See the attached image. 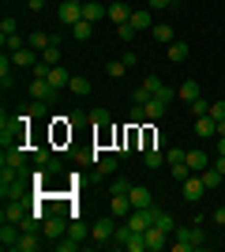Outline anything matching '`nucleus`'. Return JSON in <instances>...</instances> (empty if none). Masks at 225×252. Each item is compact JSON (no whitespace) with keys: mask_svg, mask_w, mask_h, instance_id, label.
<instances>
[{"mask_svg":"<svg viewBox=\"0 0 225 252\" xmlns=\"http://www.w3.org/2000/svg\"><path fill=\"white\" fill-rule=\"evenodd\" d=\"M173 237H176V241H173V249H176V252H195V249H203V241H206L203 230H195V226H192V230H188V226H180Z\"/></svg>","mask_w":225,"mask_h":252,"instance_id":"obj_1","label":"nucleus"},{"mask_svg":"<svg viewBox=\"0 0 225 252\" xmlns=\"http://www.w3.org/2000/svg\"><path fill=\"white\" fill-rule=\"evenodd\" d=\"M56 15H60L64 27H75V23L83 19V0H64V4L56 8Z\"/></svg>","mask_w":225,"mask_h":252,"instance_id":"obj_2","label":"nucleus"},{"mask_svg":"<svg viewBox=\"0 0 225 252\" xmlns=\"http://www.w3.org/2000/svg\"><path fill=\"white\" fill-rule=\"evenodd\" d=\"M19 237H23V226H19V222H4V230H0V249H4V252L19 249Z\"/></svg>","mask_w":225,"mask_h":252,"instance_id":"obj_3","label":"nucleus"},{"mask_svg":"<svg viewBox=\"0 0 225 252\" xmlns=\"http://www.w3.org/2000/svg\"><path fill=\"white\" fill-rule=\"evenodd\" d=\"M180 192H184V200H188V203H195V200H203L206 185H203V177H199V173H192V177L180 185Z\"/></svg>","mask_w":225,"mask_h":252,"instance_id":"obj_4","label":"nucleus"},{"mask_svg":"<svg viewBox=\"0 0 225 252\" xmlns=\"http://www.w3.org/2000/svg\"><path fill=\"white\" fill-rule=\"evenodd\" d=\"M113 233H117V226H113V219H98L94 226H90V237H94L98 245H109V241H113Z\"/></svg>","mask_w":225,"mask_h":252,"instance_id":"obj_5","label":"nucleus"},{"mask_svg":"<svg viewBox=\"0 0 225 252\" xmlns=\"http://www.w3.org/2000/svg\"><path fill=\"white\" fill-rule=\"evenodd\" d=\"M165 245H169V230H161L158 222H154V226L147 230V252H161Z\"/></svg>","mask_w":225,"mask_h":252,"instance_id":"obj_6","label":"nucleus"},{"mask_svg":"<svg viewBox=\"0 0 225 252\" xmlns=\"http://www.w3.org/2000/svg\"><path fill=\"white\" fill-rule=\"evenodd\" d=\"M38 61H42V53H38V49H30V45H23V49H15V53H11V64H19V68H34Z\"/></svg>","mask_w":225,"mask_h":252,"instance_id":"obj_7","label":"nucleus"},{"mask_svg":"<svg viewBox=\"0 0 225 252\" xmlns=\"http://www.w3.org/2000/svg\"><path fill=\"white\" fill-rule=\"evenodd\" d=\"M195 136H199V139H214L218 136V121L210 113H206V117H195Z\"/></svg>","mask_w":225,"mask_h":252,"instance_id":"obj_8","label":"nucleus"},{"mask_svg":"<svg viewBox=\"0 0 225 252\" xmlns=\"http://www.w3.org/2000/svg\"><path fill=\"white\" fill-rule=\"evenodd\" d=\"M131 211H135V207H131L128 196H113V203H109V215H113V219H128Z\"/></svg>","mask_w":225,"mask_h":252,"instance_id":"obj_9","label":"nucleus"},{"mask_svg":"<svg viewBox=\"0 0 225 252\" xmlns=\"http://www.w3.org/2000/svg\"><path fill=\"white\" fill-rule=\"evenodd\" d=\"M109 15V8H101V4H94V0H83V19H90L98 27V23Z\"/></svg>","mask_w":225,"mask_h":252,"instance_id":"obj_10","label":"nucleus"},{"mask_svg":"<svg viewBox=\"0 0 225 252\" xmlns=\"http://www.w3.org/2000/svg\"><path fill=\"white\" fill-rule=\"evenodd\" d=\"M42 233H45V237H64L68 226H64V219H60V215H53V219L42 222Z\"/></svg>","mask_w":225,"mask_h":252,"instance_id":"obj_11","label":"nucleus"},{"mask_svg":"<svg viewBox=\"0 0 225 252\" xmlns=\"http://www.w3.org/2000/svg\"><path fill=\"white\" fill-rule=\"evenodd\" d=\"M26 45L30 49H38V53H45L49 45H56V38H49L45 31H30V38H26Z\"/></svg>","mask_w":225,"mask_h":252,"instance_id":"obj_12","label":"nucleus"},{"mask_svg":"<svg viewBox=\"0 0 225 252\" xmlns=\"http://www.w3.org/2000/svg\"><path fill=\"white\" fill-rule=\"evenodd\" d=\"M131 27H135V31H150V27H154V15H150V8H139V11H131Z\"/></svg>","mask_w":225,"mask_h":252,"instance_id":"obj_13","label":"nucleus"},{"mask_svg":"<svg viewBox=\"0 0 225 252\" xmlns=\"http://www.w3.org/2000/svg\"><path fill=\"white\" fill-rule=\"evenodd\" d=\"M56 91H53V83L49 79H34L30 83V98H38V102H45V98H53Z\"/></svg>","mask_w":225,"mask_h":252,"instance_id":"obj_14","label":"nucleus"},{"mask_svg":"<svg viewBox=\"0 0 225 252\" xmlns=\"http://www.w3.org/2000/svg\"><path fill=\"white\" fill-rule=\"evenodd\" d=\"M109 19H113V23H128L131 19V8L124 4V0H113V4H109Z\"/></svg>","mask_w":225,"mask_h":252,"instance_id":"obj_15","label":"nucleus"},{"mask_svg":"<svg viewBox=\"0 0 225 252\" xmlns=\"http://www.w3.org/2000/svg\"><path fill=\"white\" fill-rule=\"evenodd\" d=\"M26 215H30V211L23 207L19 200H11L8 207H4V222H23V219H26Z\"/></svg>","mask_w":225,"mask_h":252,"instance_id":"obj_16","label":"nucleus"},{"mask_svg":"<svg viewBox=\"0 0 225 252\" xmlns=\"http://www.w3.org/2000/svg\"><path fill=\"white\" fill-rule=\"evenodd\" d=\"M23 158H26V147H4V166L23 169Z\"/></svg>","mask_w":225,"mask_h":252,"instance_id":"obj_17","label":"nucleus"},{"mask_svg":"<svg viewBox=\"0 0 225 252\" xmlns=\"http://www.w3.org/2000/svg\"><path fill=\"white\" fill-rule=\"evenodd\" d=\"M150 34H154V42H161V45L176 42V38H173V27H169V23H154V27H150Z\"/></svg>","mask_w":225,"mask_h":252,"instance_id":"obj_18","label":"nucleus"},{"mask_svg":"<svg viewBox=\"0 0 225 252\" xmlns=\"http://www.w3.org/2000/svg\"><path fill=\"white\" fill-rule=\"evenodd\" d=\"M68 31H72V38H75V42H86V38L94 34V23H90V19H79L75 27H68Z\"/></svg>","mask_w":225,"mask_h":252,"instance_id":"obj_19","label":"nucleus"},{"mask_svg":"<svg viewBox=\"0 0 225 252\" xmlns=\"http://www.w3.org/2000/svg\"><path fill=\"white\" fill-rule=\"evenodd\" d=\"M45 79L53 83V91H64V87L72 83V79H68V72L60 68V64H56V68H49V75H45Z\"/></svg>","mask_w":225,"mask_h":252,"instance_id":"obj_20","label":"nucleus"},{"mask_svg":"<svg viewBox=\"0 0 225 252\" xmlns=\"http://www.w3.org/2000/svg\"><path fill=\"white\" fill-rule=\"evenodd\" d=\"M188 166H192V173H203V169L210 166L206 151H188Z\"/></svg>","mask_w":225,"mask_h":252,"instance_id":"obj_21","label":"nucleus"},{"mask_svg":"<svg viewBox=\"0 0 225 252\" xmlns=\"http://www.w3.org/2000/svg\"><path fill=\"white\" fill-rule=\"evenodd\" d=\"M176 94H180V98H184V102L192 105V102H195V98H199V83H195V79H184V83H180V87H176Z\"/></svg>","mask_w":225,"mask_h":252,"instance_id":"obj_22","label":"nucleus"},{"mask_svg":"<svg viewBox=\"0 0 225 252\" xmlns=\"http://www.w3.org/2000/svg\"><path fill=\"white\" fill-rule=\"evenodd\" d=\"M117 158H120V155H105V158H98V162H94L98 173H101V177H113V173H117Z\"/></svg>","mask_w":225,"mask_h":252,"instance_id":"obj_23","label":"nucleus"},{"mask_svg":"<svg viewBox=\"0 0 225 252\" xmlns=\"http://www.w3.org/2000/svg\"><path fill=\"white\" fill-rule=\"evenodd\" d=\"M165 105L169 102H161V98H150L143 109H147V121H161V113H165Z\"/></svg>","mask_w":225,"mask_h":252,"instance_id":"obj_24","label":"nucleus"},{"mask_svg":"<svg viewBox=\"0 0 225 252\" xmlns=\"http://www.w3.org/2000/svg\"><path fill=\"white\" fill-rule=\"evenodd\" d=\"M128 200H131V207H150V189H143V185H135Z\"/></svg>","mask_w":225,"mask_h":252,"instance_id":"obj_25","label":"nucleus"},{"mask_svg":"<svg viewBox=\"0 0 225 252\" xmlns=\"http://www.w3.org/2000/svg\"><path fill=\"white\" fill-rule=\"evenodd\" d=\"M143 162H147V169H158L161 162H165V151H161V147H147V155H143Z\"/></svg>","mask_w":225,"mask_h":252,"instance_id":"obj_26","label":"nucleus"},{"mask_svg":"<svg viewBox=\"0 0 225 252\" xmlns=\"http://www.w3.org/2000/svg\"><path fill=\"white\" fill-rule=\"evenodd\" d=\"M199 177H203V185H206V192H210V189H218V185H222V181H225V177H222V173H218V169H214V166H206V169H203V173H199Z\"/></svg>","mask_w":225,"mask_h":252,"instance_id":"obj_27","label":"nucleus"},{"mask_svg":"<svg viewBox=\"0 0 225 252\" xmlns=\"http://www.w3.org/2000/svg\"><path fill=\"white\" fill-rule=\"evenodd\" d=\"M68 91H72V94H90V79H83V75H72V83H68Z\"/></svg>","mask_w":225,"mask_h":252,"instance_id":"obj_28","label":"nucleus"},{"mask_svg":"<svg viewBox=\"0 0 225 252\" xmlns=\"http://www.w3.org/2000/svg\"><path fill=\"white\" fill-rule=\"evenodd\" d=\"M124 72H128L124 57H120V61H109V64H105V75H109V79H124Z\"/></svg>","mask_w":225,"mask_h":252,"instance_id":"obj_29","label":"nucleus"},{"mask_svg":"<svg viewBox=\"0 0 225 252\" xmlns=\"http://www.w3.org/2000/svg\"><path fill=\"white\" fill-rule=\"evenodd\" d=\"M184 57H188V42H169V61L180 64Z\"/></svg>","mask_w":225,"mask_h":252,"instance_id":"obj_30","label":"nucleus"},{"mask_svg":"<svg viewBox=\"0 0 225 252\" xmlns=\"http://www.w3.org/2000/svg\"><path fill=\"white\" fill-rule=\"evenodd\" d=\"M38 245H42V241H38V233H23V237H19V252H38Z\"/></svg>","mask_w":225,"mask_h":252,"instance_id":"obj_31","label":"nucleus"},{"mask_svg":"<svg viewBox=\"0 0 225 252\" xmlns=\"http://www.w3.org/2000/svg\"><path fill=\"white\" fill-rule=\"evenodd\" d=\"M165 162H169V166H176V162H188V151H184V147H169V151H165Z\"/></svg>","mask_w":225,"mask_h":252,"instance_id":"obj_32","label":"nucleus"},{"mask_svg":"<svg viewBox=\"0 0 225 252\" xmlns=\"http://www.w3.org/2000/svg\"><path fill=\"white\" fill-rule=\"evenodd\" d=\"M79 249V237H72V233H68V237H56V252H75Z\"/></svg>","mask_w":225,"mask_h":252,"instance_id":"obj_33","label":"nucleus"},{"mask_svg":"<svg viewBox=\"0 0 225 252\" xmlns=\"http://www.w3.org/2000/svg\"><path fill=\"white\" fill-rule=\"evenodd\" d=\"M131 189H135L131 181H113V185H109V192H113V196H131Z\"/></svg>","mask_w":225,"mask_h":252,"instance_id":"obj_34","label":"nucleus"},{"mask_svg":"<svg viewBox=\"0 0 225 252\" xmlns=\"http://www.w3.org/2000/svg\"><path fill=\"white\" fill-rule=\"evenodd\" d=\"M135 34H139V31H135L131 23H117V38H120V42H131Z\"/></svg>","mask_w":225,"mask_h":252,"instance_id":"obj_35","label":"nucleus"},{"mask_svg":"<svg viewBox=\"0 0 225 252\" xmlns=\"http://www.w3.org/2000/svg\"><path fill=\"white\" fill-rule=\"evenodd\" d=\"M42 61L49 64V68H56V64H60V45H49V49L42 53Z\"/></svg>","mask_w":225,"mask_h":252,"instance_id":"obj_36","label":"nucleus"},{"mask_svg":"<svg viewBox=\"0 0 225 252\" xmlns=\"http://www.w3.org/2000/svg\"><path fill=\"white\" fill-rule=\"evenodd\" d=\"M0 42H4V49H8V53H15V49H23V45H26L19 34H8V38H0Z\"/></svg>","mask_w":225,"mask_h":252,"instance_id":"obj_37","label":"nucleus"},{"mask_svg":"<svg viewBox=\"0 0 225 252\" xmlns=\"http://www.w3.org/2000/svg\"><path fill=\"white\" fill-rule=\"evenodd\" d=\"M150 98H154V94H150L147 87H135V91H131V102H135V105H147Z\"/></svg>","mask_w":225,"mask_h":252,"instance_id":"obj_38","label":"nucleus"},{"mask_svg":"<svg viewBox=\"0 0 225 252\" xmlns=\"http://www.w3.org/2000/svg\"><path fill=\"white\" fill-rule=\"evenodd\" d=\"M192 113H195V117H206V113H210V102H206V98L199 94V98L192 102Z\"/></svg>","mask_w":225,"mask_h":252,"instance_id":"obj_39","label":"nucleus"},{"mask_svg":"<svg viewBox=\"0 0 225 252\" xmlns=\"http://www.w3.org/2000/svg\"><path fill=\"white\" fill-rule=\"evenodd\" d=\"M19 31V23L11 19V15H4V23H0V38H8V34H15Z\"/></svg>","mask_w":225,"mask_h":252,"instance_id":"obj_40","label":"nucleus"},{"mask_svg":"<svg viewBox=\"0 0 225 252\" xmlns=\"http://www.w3.org/2000/svg\"><path fill=\"white\" fill-rule=\"evenodd\" d=\"M8 61H11V57H4V61H0V79H4V91L11 87V68H8Z\"/></svg>","mask_w":225,"mask_h":252,"instance_id":"obj_41","label":"nucleus"},{"mask_svg":"<svg viewBox=\"0 0 225 252\" xmlns=\"http://www.w3.org/2000/svg\"><path fill=\"white\" fill-rule=\"evenodd\" d=\"M143 87H147L150 94H158V91H161V87H165V83H161L158 75H147V79H143Z\"/></svg>","mask_w":225,"mask_h":252,"instance_id":"obj_42","label":"nucleus"},{"mask_svg":"<svg viewBox=\"0 0 225 252\" xmlns=\"http://www.w3.org/2000/svg\"><path fill=\"white\" fill-rule=\"evenodd\" d=\"M68 233H72V237H79V241H83V237H90V230H86L83 222H72V226H68Z\"/></svg>","mask_w":225,"mask_h":252,"instance_id":"obj_43","label":"nucleus"},{"mask_svg":"<svg viewBox=\"0 0 225 252\" xmlns=\"http://www.w3.org/2000/svg\"><path fill=\"white\" fill-rule=\"evenodd\" d=\"M90 121H94L98 128H109V113H105V109H94V113H90Z\"/></svg>","mask_w":225,"mask_h":252,"instance_id":"obj_44","label":"nucleus"},{"mask_svg":"<svg viewBox=\"0 0 225 252\" xmlns=\"http://www.w3.org/2000/svg\"><path fill=\"white\" fill-rule=\"evenodd\" d=\"M128 121H131V125H135V128H139L143 121H147V109H143V105H135V109H131V117H128Z\"/></svg>","mask_w":225,"mask_h":252,"instance_id":"obj_45","label":"nucleus"},{"mask_svg":"<svg viewBox=\"0 0 225 252\" xmlns=\"http://www.w3.org/2000/svg\"><path fill=\"white\" fill-rule=\"evenodd\" d=\"M158 226H161V230H169V233H176V226H173V219L165 215V211H158Z\"/></svg>","mask_w":225,"mask_h":252,"instance_id":"obj_46","label":"nucleus"},{"mask_svg":"<svg viewBox=\"0 0 225 252\" xmlns=\"http://www.w3.org/2000/svg\"><path fill=\"white\" fill-rule=\"evenodd\" d=\"M26 117H30V121H34V117H45V102H38V98H34V105L26 109Z\"/></svg>","mask_w":225,"mask_h":252,"instance_id":"obj_47","label":"nucleus"},{"mask_svg":"<svg viewBox=\"0 0 225 252\" xmlns=\"http://www.w3.org/2000/svg\"><path fill=\"white\" fill-rule=\"evenodd\" d=\"M210 117H214V121H225V102H210Z\"/></svg>","mask_w":225,"mask_h":252,"instance_id":"obj_48","label":"nucleus"},{"mask_svg":"<svg viewBox=\"0 0 225 252\" xmlns=\"http://www.w3.org/2000/svg\"><path fill=\"white\" fill-rule=\"evenodd\" d=\"M147 4H150V11H165V8H173L176 0H147Z\"/></svg>","mask_w":225,"mask_h":252,"instance_id":"obj_49","label":"nucleus"},{"mask_svg":"<svg viewBox=\"0 0 225 252\" xmlns=\"http://www.w3.org/2000/svg\"><path fill=\"white\" fill-rule=\"evenodd\" d=\"M210 166H214V169H218V173H222V177H225V155H218V158H214V162H210Z\"/></svg>","mask_w":225,"mask_h":252,"instance_id":"obj_50","label":"nucleus"},{"mask_svg":"<svg viewBox=\"0 0 225 252\" xmlns=\"http://www.w3.org/2000/svg\"><path fill=\"white\" fill-rule=\"evenodd\" d=\"M214 226H225V207H218V211H214Z\"/></svg>","mask_w":225,"mask_h":252,"instance_id":"obj_51","label":"nucleus"},{"mask_svg":"<svg viewBox=\"0 0 225 252\" xmlns=\"http://www.w3.org/2000/svg\"><path fill=\"white\" fill-rule=\"evenodd\" d=\"M26 8H30V11H42V8H45V0H26Z\"/></svg>","mask_w":225,"mask_h":252,"instance_id":"obj_52","label":"nucleus"},{"mask_svg":"<svg viewBox=\"0 0 225 252\" xmlns=\"http://www.w3.org/2000/svg\"><path fill=\"white\" fill-rule=\"evenodd\" d=\"M218 155H225V136H218Z\"/></svg>","mask_w":225,"mask_h":252,"instance_id":"obj_53","label":"nucleus"},{"mask_svg":"<svg viewBox=\"0 0 225 252\" xmlns=\"http://www.w3.org/2000/svg\"><path fill=\"white\" fill-rule=\"evenodd\" d=\"M218 136H225V121H218Z\"/></svg>","mask_w":225,"mask_h":252,"instance_id":"obj_54","label":"nucleus"}]
</instances>
